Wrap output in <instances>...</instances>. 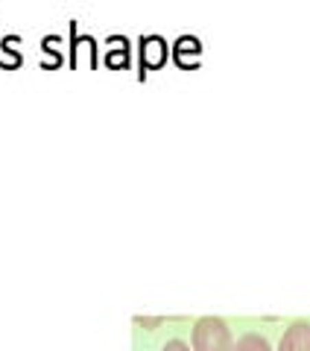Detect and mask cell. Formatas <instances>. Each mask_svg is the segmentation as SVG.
<instances>
[{
    "mask_svg": "<svg viewBox=\"0 0 310 351\" xmlns=\"http://www.w3.org/2000/svg\"><path fill=\"white\" fill-rule=\"evenodd\" d=\"M193 351H235V337L219 316H202L193 325Z\"/></svg>",
    "mask_w": 310,
    "mask_h": 351,
    "instance_id": "cell-1",
    "label": "cell"
},
{
    "mask_svg": "<svg viewBox=\"0 0 310 351\" xmlns=\"http://www.w3.org/2000/svg\"><path fill=\"white\" fill-rule=\"evenodd\" d=\"M278 351H310V322L298 319L293 325H287V331L281 334Z\"/></svg>",
    "mask_w": 310,
    "mask_h": 351,
    "instance_id": "cell-2",
    "label": "cell"
},
{
    "mask_svg": "<svg viewBox=\"0 0 310 351\" xmlns=\"http://www.w3.org/2000/svg\"><path fill=\"white\" fill-rule=\"evenodd\" d=\"M167 62V41L161 36H143L141 38V64L143 68H161Z\"/></svg>",
    "mask_w": 310,
    "mask_h": 351,
    "instance_id": "cell-3",
    "label": "cell"
},
{
    "mask_svg": "<svg viewBox=\"0 0 310 351\" xmlns=\"http://www.w3.org/2000/svg\"><path fill=\"white\" fill-rule=\"evenodd\" d=\"M235 351H272V346H270V339L263 334L249 331V334H243L240 339H235Z\"/></svg>",
    "mask_w": 310,
    "mask_h": 351,
    "instance_id": "cell-4",
    "label": "cell"
},
{
    "mask_svg": "<svg viewBox=\"0 0 310 351\" xmlns=\"http://www.w3.org/2000/svg\"><path fill=\"white\" fill-rule=\"evenodd\" d=\"M106 64H108V68H126V64H129V47H123V50H108L106 53Z\"/></svg>",
    "mask_w": 310,
    "mask_h": 351,
    "instance_id": "cell-5",
    "label": "cell"
},
{
    "mask_svg": "<svg viewBox=\"0 0 310 351\" xmlns=\"http://www.w3.org/2000/svg\"><path fill=\"white\" fill-rule=\"evenodd\" d=\"M53 41H56V38H53V36H50V44H53ZM50 44H47V38H44V41H41V47H44V50H47V53H50ZM56 64H62V56H56V53H53V56H50L47 62H44V68H56Z\"/></svg>",
    "mask_w": 310,
    "mask_h": 351,
    "instance_id": "cell-6",
    "label": "cell"
},
{
    "mask_svg": "<svg viewBox=\"0 0 310 351\" xmlns=\"http://www.w3.org/2000/svg\"><path fill=\"white\" fill-rule=\"evenodd\" d=\"M161 351H191V346H187L184 339H170V343L164 346Z\"/></svg>",
    "mask_w": 310,
    "mask_h": 351,
    "instance_id": "cell-7",
    "label": "cell"
}]
</instances>
